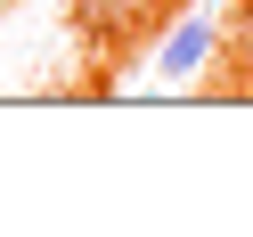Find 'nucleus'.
Returning <instances> with one entry per match:
<instances>
[{
    "mask_svg": "<svg viewBox=\"0 0 253 237\" xmlns=\"http://www.w3.org/2000/svg\"><path fill=\"white\" fill-rule=\"evenodd\" d=\"M220 57V25L212 17H180L164 33V49H155V74H164V82H188V74H204Z\"/></svg>",
    "mask_w": 253,
    "mask_h": 237,
    "instance_id": "obj_1",
    "label": "nucleus"
}]
</instances>
